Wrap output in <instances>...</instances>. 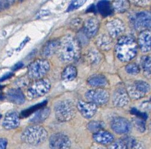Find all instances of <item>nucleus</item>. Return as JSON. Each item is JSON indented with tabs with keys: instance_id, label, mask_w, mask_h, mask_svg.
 Here are the masks:
<instances>
[{
	"instance_id": "412c9836",
	"label": "nucleus",
	"mask_w": 151,
	"mask_h": 149,
	"mask_svg": "<svg viewBox=\"0 0 151 149\" xmlns=\"http://www.w3.org/2000/svg\"><path fill=\"white\" fill-rule=\"evenodd\" d=\"M51 113L50 108L43 107L34 113L33 116L30 119V122L33 124L41 123L49 117Z\"/></svg>"
},
{
	"instance_id": "9b49d317",
	"label": "nucleus",
	"mask_w": 151,
	"mask_h": 149,
	"mask_svg": "<svg viewBox=\"0 0 151 149\" xmlns=\"http://www.w3.org/2000/svg\"><path fill=\"white\" fill-rule=\"evenodd\" d=\"M111 128L116 134H125L131 130L132 124L125 118L117 117L112 121Z\"/></svg>"
},
{
	"instance_id": "5701e85b",
	"label": "nucleus",
	"mask_w": 151,
	"mask_h": 149,
	"mask_svg": "<svg viewBox=\"0 0 151 149\" xmlns=\"http://www.w3.org/2000/svg\"><path fill=\"white\" fill-rule=\"evenodd\" d=\"M97 8L100 14L104 17L112 15L113 9L112 4L108 1H101L98 3Z\"/></svg>"
},
{
	"instance_id": "473e14b6",
	"label": "nucleus",
	"mask_w": 151,
	"mask_h": 149,
	"mask_svg": "<svg viewBox=\"0 0 151 149\" xmlns=\"http://www.w3.org/2000/svg\"><path fill=\"white\" fill-rule=\"evenodd\" d=\"M88 57L89 58V60H90L92 63H97L99 61H100V60L101 59L100 54L98 52L95 51V50L91 51L89 53Z\"/></svg>"
},
{
	"instance_id": "2eb2a0df",
	"label": "nucleus",
	"mask_w": 151,
	"mask_h": 149,
	"mask_svg": "<svg viewBox=\"0 0 151 149\" xmlns=\"http://www.w3.org/2000/svg\"><path fill=\"white\" fill-rule=\"evenodd\" d=\"M129 102V97L127 90L122 87L118 88L114 93L113 103L115 106L124 107Z\"/></svg>"
},
{
	"instance_id": "ddd939ff",
	"label": "nucleus",
	"mask_w": 151,
	"mask_h": 149,
	"mask_svg": "<svg viewBox=\"0 0 151 149\" xmlns=\"http://www.w3.org/2000/svg\"><path fill=\"white\" fill-rule=\"evenodd\" d=\"M19 124L20 116L19 113L14 110H11L6 114L2 124L6 129L11 130L17 128Z\"/></svg>"
},
{
	"instance_id": "c85d7f7f",
	"label": "nucleus",
	"mask_w": 151,
	"mask_h": 149,
	"mask_svg": "<svg viewBox=\"0 0 151 149\" xmlns=\"http://www.w3.org/2000/svg\"><path fill=\"white\" fill-rule=\"evenodd\" d=\"M104 127V124L103 122L99 121H90L87 125L88 129L91 132L96 133L102 129Z\"/></svg>"
},
{
	"instance_id": "58836bf2",
	"label": "nucleus",
	"mask_w": 151,
	"mask_h": 149,
	"mask_svg": "<svg viewBox=\"0 0 151 149\" xmlns=\"http://www.w3.org/2000/svg\"><path fill=\"white\" fill-rule=\"evenodd\" d=\"M12 3L13 1H0V11L8 8Z\"/></svg>"
},
{
	"instance_id": "cd10ccee",
	"label": "nucleus",
	"mask_w": 151,
	"mask_h": 149,
	"mask_svg": "<svg viewBox=\"0 0 151 149\" xmlns=\"http://www.w3.org/2000/svg\"><path fill=\"white\" fill-rule=\"evenodd\" d=\"M129 3L128 1H115L113 3L112 9L117 12H125L129 8Z\"/></svg>"
},
{
	"instance_id": "7ed1b4c3",
	"label": "nucleus",
	"mask_w": 151,
	"mask_h": 149,
	"mask_svg": "<svg viewBox=\"0 0 151 149\" xmlns=\"http://www.w3.org/2000/svg\"><path fill=\"white\" fill-rule=\"evenodd\" d=\"M47 138V132L39 125H32L25 128L21 134V140L25 144L38 145L43 144Z\"/></svg>"
},
{
	"instance_id": "ea45409f",
	"label": "nucleus",
	"mask_w": 151,
	"mask_h": 149,
	"mask_svg": "<svg viewBox=\"0 0 151 149\" xmlns=\"http://www.w3.org/2000/svg\"><path fill=\"white\" fill-rule=\"evenodd\" d=\"M8 145V140L5 138H0V149H6Z\"/></svg>"
},
{
	"instance_id": "7c9ffc66",
	"label": "nucleus",
	"mask_w": 151,
	"mask_h": 149,
	"mask_svg": "<svg viewBox=\"0 0 151 149\" xmlns=\"http://www.w3.org/2000/svg\"><path fill=\"white\" fill-rule=\"evenodd\" d=\"M133 124L134 126V127L138 129L139 132H143L146 130V123L144 119L136 117L133 119L132 120Z\"/></svg>"
},
{
	"instance_id": "6e6552de",
	"label": "nucleus",
	"mask_w": 151,
	"mask_h": 149,
	"mask_svg": "<svg viewBox=\"0 0 151 149\" xmlns=\"http://www.w3.org/2000/svg\"><path fill=\"white\" fill-rule=\"evenodd\" d=\"M151 16L148 11H141L130 17V22L136 30H145L150 27Z\"/></svg>"
},
{
	"instance_id": "9d476101",
	"label": "nucleus",
	"mask_w": 151,
	"mask_h": 149,
	"mask_svg": "<svg viewBox=\"0 0 151 149\" xmlns=\"http://www.w3.org/2000/svg\"><path fill=\"white\" fill-rule=\"evenodd\" d=\"M51 149H70L71 142L67 135L63 133H56L50 138Z\"/></svg>"
},
{
	"instance_id": "a19ab883",
	"label": "nucleus",
	"mask_w": 151,
	"mask_h": 149,
	"mask_svg": "<svg viewBox=\"0 0 151 149\" xmlns=\"http://www.w3.org/2000/svg\"><path fill=\"white\" fill-rule=\"evenodd\" d=\"M29 40H30V38H29V37H27L24 40V41L22 42V43L21 44H20V46H19V48H17V51H20V50H21L23 48H24V46L25 45V44L27 43V42H28L29 41Z\"/></svg>"
},
{
	"instance_id": "49530a36",
	"label": "nucleus",
	"mask_w": 151,
	"mask_h": 149,
	"mask_svg": "<svg viewBox=\"0 0 151 149\" xmlns=\"http://www.w3.org/2000/svg\"><path fill=\"white\" fill-rule=\"evenodd\" d=\"M1 116H1V113H0V119H1Z\"/></svg>"
},
{
	"instance_id": "4be33fe9",
	"label": "nucleus",
	"mask_w": 151,
	"mask_h": 149,
	"mask_svg": "<svg viewBox=\"0 0 151 149\" xmlns=\"http://www.w3.org/2000/svg\"><path fill=\"white\" fill-rule=\"evenodd\" d=\"M88 83L92 87H103L107 85V80L102 74H94L88 78Z\"/></svg>"
},
{
	"instance_id": "1a4fd4ad",
	"label": "nucleus",
	"mask_w": 151,
	"mask_h": 149,
	"mask_svg": "<svg viewBox=\"0 0 151 149\" xmlns=\"http://www.w3.org/2000/svg\"><path fill=\"white\" fill-rule=\"evenodd\" d=\"M109 93L99 88L97 89L90 90L85 94V98L89 102L94 103L96 105H104L106 104L109 100Z\"/></svg>"
},
{
	"instance_id": "37998d69",
	"label": "nucleus",
	"mask_w": 151,
	"mask_h": 149,
	"mask_svg": "<svg viewBox=\"0 0 151 149\" xmlns=\"http://www.w3.org/2000/svg\"><path fill=\"white\" fill-rule=\"evenodd\" d=\"M50 13L49 11H46V10H43V11H41L38 12V14H37V17H43L44 16H46Z\"/></svg>"
},
{
	"instance_id": "39448f33",
	"label": "nucleus",
	"mask_w": 151,
	"mask_h": 149,
	"mask_svg": "<svg viewBox=\"0 0 151 149\" xmlns=\"http://www.w3.org/2000/svg\"><path fill=\"white\" fill-rule=\"evenodd\" d=\"M50 69V64L46 59H38L29 66L27 75L30 79L37 80L43 79Z\"/></svg>"
},
{
	"instance_id": "c03bdc74",
	"label": "nucleus",
	"mask_w": 151,
	"mask_h": 149,
	"mask_svg": "<svg viewBox=\"0 0 151 149\" xmlns=\"http://www.w3.org/2000/svg\"><path fill=\"white\" fill-rule=\"evenodd\" d=\"M12 76H13V73H12V72H9V73L6 74H5V75H4L1 79H0V81L2 82V81L6 80V79H8L11 77Z\"/></svg>"
},
{
	"instance_id": "e433bc0d",
	"label": "nucleus",
	"mask_w": 151,
	"mask_h": 149,
	"mask_svg": "<svg viewBox=\"0 0 151 149\" xmlns=\"http://www.w3.org/2000/svg\"><path fill=\"white\" fill-rule=\"evenodd\" d=\"M131 113L132 114L136 115L137 117L140 118H141L144 120H146L147 118V115L146 113L141 112V111H138L137 109H136V108H132V109L131 110Z\"/></svg>"
},
{
	"instance_id": "a211bd4d",
	"label": "nucleus",
	"mask_w": 151,
	"mask_h": 149,
	"mask_svg": "<svg viewBox=\"0 0 151 149\" xmlns=\"http://www.w3.org/2000/svg\"><path fill=\"white\" fill-rule=\"evenodd\" d=\"M150 31L149 29L142 30L139 35L138 46L143 53L150 51Z\"/></svg>"
},
{
	"instance_id": "f704fd0d",
	"label": "nucleus",
	"mask_w": 151,
	"mask_h": 149,
	"mask_svg": "<svg viewBox=\"0 0 151 149\" xmlns=\"http://www.w3.org/2000/svg\"><path fill=\"white\" fill-rule=\"evenodd\" d=\"M109 149H128V148L122 140H119L113 142L111 144Z\"/></svg>"
},
{
	"instance_id": "0eeeda50",
	"label": "nucleus",
	"mask_w": 151,
	"mask_h": 149,
	"mask_svg": "<svg viewBox=\"0 0 151 149\" xmlns=\"http://www.w3.org/2000/svg\"><path fill=\"white\" fill-rule=\"evenodd\" d=\"M150 90V85L143 80H136L127 87V93L129 98L134 100L145 97Z\"/></svg>"
},
{
	"instance_id": "4c0bfd02",
	"label": "nucleus",
	"mask_w": 151,
	"mask_h": 149,
	"mask_svg": "<svg viewBox=\"0 0 151 149\" xmlns=\"http://www.w3.org/2000/svg\"><path fill=\"white\" fill-rule=\"evenodd\" d=\"M16 84L18 87L26 86L29 84V79L26 77H21L17 80Z\"/></svg>"
},
{
	"instance_id": "de8ad7c7",
	"label": "nucleus",
	"mask_w": 151,
	"mask_h": 149,
	"mask_svg": "<svg viewBox=\"0 0 151 149\" xmlns=\"http://www.w3.org/2000/svg\"><path fill=\"white\" fill-rule=\"evenodd\" d=\"M0 97H1V92H0Z\"/></svg>"
},
{
	"instance_id": "c756f323",
	"label": "nucleus",
	"mask_w": 151,
	"mask_h": 149,
	"mask_svg": "<svg viewBox=\"0 0 151 149\" xmlns=\"http://www.w3.org/2000/svg\"><path fill=\"white\" fill-rule=\"evenodd\" d=\"M142 67L146 77H150V57L145 56L142 59Z\"/></svg>"
},
{
	"instance_id": "72a5a7b5",
	"label": "nucleus",
	"mask_w": 151,
	"mask_h": 149,
	"mask_svg": "<svg viewBox=\"0 0 151 149\" xmlns=\"http://www.w3.org/2000/svg\"><path fill=\"white\" fill-rule=\"evenodd\" d=\"M85 2L86 1H72L68 6L67 12L73 11V10L80 8L82 5H83L85 3Z\"/></svg>"
},
{
	"instance_id": "c9c22d12",
	"label": "nucleus",
	"mask_w": 151,
	"mask_h": 149,
	"mask_svg": "<svg viewBox=\"0 0 151 149\" xmlns=\"http://www.w3.org/2000/svg\"><path fill=\"white\" fill-rule=\"evenodd\" d=\"M82 25H83V22H82V20L79 18L75 19L72 20L71 24H70V27L72 29L75 30H78L80 29Z\"/></svg>"
},
{
	"instance_id": "bb28decb",
	"label": "nucleus",
	"mask_w": 151,
	"mask_h": 149,
	"mask_svg": "<svg viewBox=\"0 0 151 149\" xmlns=\"http://www.w3.org/2000/svg\"><path fill=\"white\" fill-rule=\"evenodd\" d=\"M47 100H45V101H42V102H41L40 103H38L37 105H35L29 108H27V109L24 110L23 111H22L21 113H20V117L21 118L28 117L32 113H34L37 111H38V110H40V108L45 107V105L47 104Z\"/></svg>"
},
{
	"instance_id": "393cba45",
	"label": "nucleus",
	"mask_w": 151,
	"mask_h": 149,
	"mask_svg": "<svg viewBox=\"0 0 151 149\" xmlns=\"http://www.w3.org/2000/svg\"><path fill=\"white\" fill-rule=\"evenodd\" d=\"M96 44L101 49L108 50L111 48L112 44L111 38L106 35H101L96 39Z\"/></svg>"
},
{
	"instance_id": "423d86ee",
	"label": "nucleus",
	"mask_w": 151,
	"mask_h": 149,
	"mask_svg": "<svg viewBox=\"0 0 151 149\" xmlns=\"http://www.w3.org/2000/svg\"><path fill=\"white\" fill-rule=\"evenodd\" d=\"M51 89V82L47 79H41L35 80L27 89V96L30 99L42 97L49 92Z\"/></svg>"
},
{
	"instance_id": "dca6fc26",
	"label": "nucleus",
	"mask_w": 151,
	"mask_h": 149,
	"mask_svg": "<svg viewBox=\"0 0 151 149\" xmlns=\"http://www.w3.org/2000/svg\"><path fill=\"white\" fill-rule=\"evenodd\" d=\"M99 27L98 20L94 17H90L86 20L83 24V33L89 38H91L96 34Z\"/></svg>"
},
{
	"instance_id": "20e7f679",
	"label": "nucleus",
	"mask_w": 151,
	"mask_h": 149,
	"mask_svg": "<svg viewBox=\"0 0 151 149\" xmlns=\"http://www.w3.org/2000/svg\"><path fill=\"white\" fill-rule=\"evenodd\" d=\"M54 112L58 121L67 122L74 118L76 110L73 104L69 100H61L55 104Z\"/></svg>"
},
{
	"instance_id": "aec40b11",
	"label": "nucleus",
	"mask_w": 151,
	"mask_h": 149,
	"mask_svg": "<svg viewBox=\"0 0 151 149\" xmlns=\"http://www.w3.org/2000/svg\"><path fill=\"white\" fill-rule=\"evenodd\" d=\"M59 40H50L47 42L41 50V55L44 58L51 57L55 53L57 52L59 46Z\"/></svg>"
},
{
	"instance_id": "2f4dec72",
	"label": "nucleus",
	"mask_w": 151,
	"mask_h": 149,
	"mask_svg": "<svg viewBox=\"0 0 151 149\" xmlns=\"http://www.w3.org/2000/svg\"><path fill=\"white\" fill-rule=\"evenodd\" d=\"M125 69L128 74H133V75L138 74L140 71L139 66L136 63H131L128 64L125 67Z\"/></svg>"
},
{
	"instance_id": "f257e3e1",
	"label": "nucleus",
	"mask_w": 151,
	"mask_h": 149,
	"mask_svg": "<svg viewBox=\"0 0 151 149\" xmlns=\"http://www.w3.org/2000/svg\"><path fill=\"white\" fill-rule=\"evenodd\" d=\"M81 45L78 40L71 35H66L59 40L57 53L64 63H69L77 59L80 55Z\"/></svg>"
},
{
	"instance_id": "6ab92c4d",
	"label": "nucleus",
	"mask_w": 151,
	"mask_h": 149,
	"mask_svg": "<svg viewBox=\"0 0 151 149\" xmlns=\"http://www.w3.org/2000/svg\"><path fill=\"white\" fill-rule=\"evenodd\" d=\"M6 98L16 105H22L25 102V96L19 89H11L6 93Z\"/></svg>"
},
{
	"instance_id": "79ce46f5",
	"label": "nucleus",
	"mask_w": 151,
	"mask_h": 149,
	"mask_svg": "<svg viewBox=\"0 0 151 149\" xmlns=\"http://www.w3.org/2000/svg\"><path fill=\"white\" fill-rule=\"evenodd\" d=\"M24 66V63H22V62H19L18 63H17L16 64H15L14 66V67H12V71H17L19 69L21 68V67H22Z\"/></svg>"
},
{
	"instance_id": "a18cd8bd",
	"label": "nucleus",
	"mask_w": 151,
	"mask_h": 149,
	"mask_svg": "<svg viewBox=\"0 0 151 149\" xmlns=\"http://www.w3.org/2000/svg\"><path fill=\"white\" fill-rule=\"evenodd\" d=\"M87 12H94L96 11V8L94 4L93 5H91L90 7H89V8L86 10Z\"/></svg>"
},
{
	"instance_id": "a878e982",
	"label": "nucleus",
	"mask_w": 151,
	"mask_h": 149,
	"mask_svg": "<svg viewBox=\"0 0 151 149\" xmlns=\"http://www.w3.org/2000/svg\"><path fill=\"white\" fill-rule=\"evenodd\" d=\"M127 145L128 149H145L142 142L132 137H127L122 139Z\"/></svg>"
},
{
	"instance_id": "f03ea898",
	"label": "nucleus",
	"mask_w": 151,
	"mask_h": 149,
	"mask_svg": "<svg viewBox=\"0 0 151 149\" xmlns=\"http://www.w3.org/2000/svg\"><path fill=\"white\" fill-rule=\"evenodd\" d=\"M138 46L135 40L128 36L120 38L115 46L116 57L122 62H128L137 55Z\"/></svg>"
},
{
	"instance_id": "4468645a",
	"label": "nucleus",
	"mask_w": 151,
	"mask_h": 149,
	"mask_svg": "<svg viewBox=\"0 0 151 149\" xmlns=\"http://www.w3.org/2000/svg\"><path fill=\"white\" fill-rule=\"evenodd\" d=\"M77 109L81 114L86 119H90L94 116L97 112V106L91 102L79 101L77 103Z\"/></svg>"
},
{
	"instance_id": "f3484780",
	"label": "nucleus",
	"mask_w": 151,
	"mask_h": 149,
	"mask_svg": "<svg viewBox=\"0 0 151 149\" xmlns=\"http://www.w3.org/2000/svg\"><path fill=\"white\" fill-rule=\"evenodd\" d=\"M93 138L96 142L103 145H110L114 141V135L110 132L103 129L94 133Z\"/></svg>"
},
{
	"instance_id": "f8f14e48",
	"label": "nucleus",
	"mask_w": 151,
	"mask_h": 149,
	"mask_svg": "<svg viewBox=\"0 0 151 149\" xmlns=\"http://www.w3.org/2000/svg\"><path fill=\"white\" fill-rule=\"evenodd\" d=\"M106 28L111 38H116L124 32L125 25L120 19H115L107 23Z\"/></svg>"
},
{
	"instance_id": "b1692460",
	"label": "nucleus",
	"mask_w": 151,
	"mask_h": 149,
	"mask_svg": "<svg viewBox=\"0 0 151 149\" xmlns=\"http://www.w3.org/2000/svg\"><path fill=\"white\" fill-rule=\"evenodd\" d=\"M77 76V69L73 66L70 65L66 67L62 73V79L64 81H72Z\"/></svg>"
}]
</instances>
